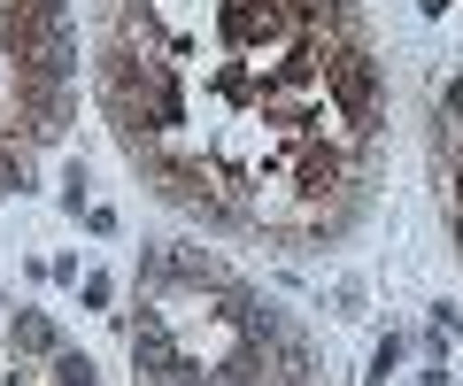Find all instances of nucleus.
I'll return each mask as SVG.
<instances>
[{
  "instance_id": "1",
  "label": "nucleus",
  "mask_w": 463,
  "mask_h": 386,
  "mask_svg": "<svg viewBox=\"0 0 463 386\" xmlns=\"http://www.w3.org/2000/svg\"><path fill=\"white\" fill-rule=\"evenodd\" d=\"M325 101H332V117H340V132L364 147L371 132H379V108H386V70L371 62V47H364V32H340L325 47Z\"/></svg>"
},
{
  "instance_id": "2",
  "label": "nucleus",
  "mask_w": 463,
  "mask_h": 386,
  "mask_svg": "<svg viewBox=\"0 0 463 386\" xmlns=\"http://www.w3.org/2000/svg\"><path fill=\"white\" fill-rule=\"evenodd\" d=\"M8 348L16 355H47L54 363V355H62V333H54L47 309H16V317H8Z\"/></svg>"
},
{
  "instance_id": "3",
  "label": "nucleus",
  "mask_w": 463,
  "mask_h": 386,
  "mask_svg": "<svg viewBox=\"0 0 463 386\" xmlns=\"http://www.w3.org/2000/svg\"><path fill=\"white\" fill-rule=\"evenodd\" d=\"M24 178H32V155L16 147V132H0V193H24Z\"/></svg>"
},
{
  "instance_id": "4",
  "label": "nucleus",
  "mask_w": 463,
  "mask_h": 386,
  "mask_svg": "<svg viewBox=\"0 0 463 386\" xmlns=\"http://www.w3.org/2000/svg\"><path fill=\"white\" fill-rule=\"evenodd\" d=\"M394 363H402V340L386 333V340H379V355H371V386H386V371H394Z\"/></svg>"
}]
</instances>
